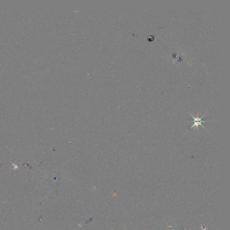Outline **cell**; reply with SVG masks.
Segmentation results:
<instances>
[{"label": "cell", "instance_id": "1", "mask_svg": "<svg viewBox=\"0 0 230 230\" xmlns=\"http://www.w3.org/2000/svg\"><path fill=\"white\" fill-rule=\"evenodd\" d=\"M207 112L205 113V115H204L203 116H202L201 117H199L198 113H197V117H193L192 114H191L190 113H189V114L191 115V116H192V117L193 119V120L192 121H190V120H188V122H189L193 123V124L192 126L190 128V129H192L194 127H196L197 128V129L198 130V127L199 126H201L203 128L205 129V127L202 126V123H205V122H208V121H206V120H205V121H203V120H202V119L205 116V115L207 113Z\"/></svg>", "mask_w": 230, "mask_h": 230}, {"label": "cell", "instance_id": "2", "mask_svg": "<svg viewBox=\"0 0 230 230\" xmlns=\"http://www.w3.org/2000/svg\"><path fill=\"white\" fill-rule=\"evenodd\" d=\"M12 167H13V170H16L19 169V166L16 163H12Z\"/></svg>", "mask_w": 230, "mask_h": 230}]
</instances>
